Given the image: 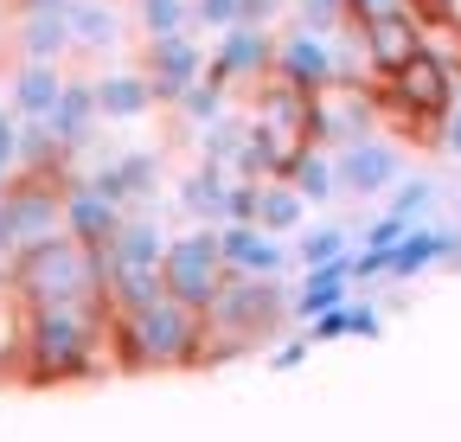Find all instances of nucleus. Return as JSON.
I'll return each instance as SVG.
<instances>
[{
	"label": "nucleus",
	"mask_w": 461,
	"mask_h": 442,
	"mask_svg": "<svg viewBox=\"0 0 461 442\" xmlns=\"http://www.w3.org/2000/svg\"><path fill=\"white\" fill-rule=\"evenodd\" d=\"M378 103H384L391 122H403V129H436V135H442V116L455 109V71H448L442 59H429V51H417V59L378 71Z\"/></svg>",
	"instance_id": "1"
},
{
	"label": "nucleus",
	"mask_w": 461,
	"mask_h": 442,
	"mask_svg": "<svg viewBox=\"0 0 461 442\" xmlns=\"http://www.w3.org/2000/svg\"><path fill=\"white\" fill-rule=\"evenodd\" d=\"M167 289L180 302H193V308H205L224 289V250L218 244H180L167 257Z\"/></svg>",
	"instance_id": "2"
},
{
	"label": "nucleus",
	"mask_w": 461,
	"mask_h": 442,
	"mask_svg": "<svg viewBox=\"0 0 461 442\" xmlns=\"http://www.w3.org/2000/svg\"><path fill=\"white\" fill-rule=\"evenodd\" d=\"M282 77L288 84H302V90H321L333 71H327V51L314 45V39H288L282 45Z\"/></svg>",
	"instance_id": "3"
},
{
	"label": "nucleus",
	"mask_w": 461,
	"mask_h": 442,
	"mask_svg": "<svg viewBox=\"0 0 461 442\" xmlns=\"http://www.w3.org/2000/svg\"><path fill=\"white\" fill-rule=\"evenodd\" d=\"M391 174H397L391 148H353V154H346V186H353V193H378Z\"/></svg>",
	"instance_id": "4"
},
{
	"label": "nucleus",
	"mask_w": 461,
	"mask_h": 442,
	"mask_svg": "<svg viewBox=\"0 0 461 442\" xmlns=\"http://www.w3.org/2000/svg\"><path fill=\"white\" fill-rule=\"evenodd\" d=\"M423 205H429V186L417 180V186H403V193H397V205H391V218H403V225H417V218H423Z\"/></svg>",
	"instance_id": "5"
},
{
	"label": "nucleus",
	"mask_w": 461,
	"mask_h": 442,
	"mask_svg": "<svg viewBox=\"0 0 461 442\" xmlns=\"http://www.w3.org/2000/svg\"><path fill=\"white\" fill-rule=\"evenodd\" d=\"M442 148H448V154H461V103L442 116Z\"/></svg>",
	"instance_id": "6"
},
{
	"label": "nucleus",
	"mask_w": 461,
	"mask_h": 442,
	"mask_svg": "<svg viewBox=\"0 0 461 442\" xmlns=\"http://www.w3.org/2000/svg\"><path fill=\"white\" fill-rule=\"evenodd\" d=\"M263 212H269V225H288V218H295V199H288V193H269Z\"/></svg>",
	"instance_id": "7"
}]
</instances>
